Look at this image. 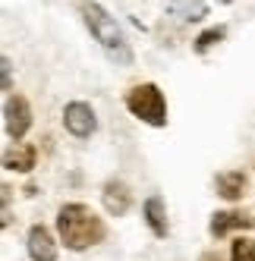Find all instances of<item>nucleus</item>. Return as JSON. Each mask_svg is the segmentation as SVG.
<instances>
[{
  "label": "nucleus",
  "instance_id": "5",
  "mask_svg": "<svg viewBox=\"0 0 255 261\" xmlns=\"http://www.w3.org/2000/svg\"><path fill=\"white\" fill-rule=\"evenodd\" d=\"M4 126H7V136L13 142H19L32 129V107H29L26 98H19V95L7 98V104H4Z\"/></svg>",
  "mask_w": 255,
  "mask_h": 261
},
{
  "label": "nucleus",
  "instance_id": "15",
  "mask_svg": "<svg viewBox=\"0 0 255 261\" xmlns=\"http://www.w3.org/2000/svg\"><path fill=\"white\" fill-rule=\"evenodd\" d=\"M0 72H4V91H13V60L10 57L0 60Z\"/></svg>",
  "mask_w": 255,
  "mask_h": 261
},
{
  "label": "nucleus",
  "instance_id": "14",
  "mask_svg": "<svg viewBox=\"0 0 255 261\" xmlns=\"http://www.w3.org/2000/svg\"><path fill=\"white\" fill-rule=\"evenodd\" d=\"M230 258H233V261H255V242H252V239H236Z\"/></svg>",
  "mask_w": 255,
  "mask_h": 261
},
{
  "label": "nucleus",
  "instance_id": "12",
  "mask_svg": "<svg viewBox=\"0 0 255 261\" xmlns=\"http://www.w3.org/2000/svg\"><path fill=\"white\" fill-rule=\"evenodd\" d=\"M145 223L151 227V233L158 239L167 236V211H164V198L161 195H151L145 201Z\"/></svg>",
  "mask_w": 255,
  "mask_h": 261
},
{
  "label": "nucleus",
  "instance_id": "11",
  "mask_svg": "<svg viewBox=\"0 0 255 261\" xmlns=\"http://www.w3.org/2000/svg\"><path fill=\"white\" fill-rule=\"evenodd\" d=\"M214 186H217V195L227 198V201H236L243 198V189H246V173L243 170H224L214 176Z\"/></svg>",
  "mask_w": 255,
  "mask_h": 261
},
{
  "label": "nucleus",
  "instance_id": "17",
  "mask_svg": "<svg viewBox=\"0 0 255 261\" xmlns=\"http://www.w3.org/2000/svg\"><path fill=\"white\" fill-rule=\"evenodd\" d=\"M217 4H230V0H217Z\"/></svg>",
  "mask_w": 255,
  "mask_h": 261
},
{
  "label": "nucleus",
  "instance_id": "2",
  "mask_svg": "<svg viewBox=\"0 0 255 261\" xmlns=\"http://www.w3.org/2000/svg\"><path fill=\"white\" fill-rule=\"evenodd\" d=\"M79 10H82V19H85L88 32L95 35V41L107 50V57L117 60V63H133V50H130V44H126V38H123V32H120L114 16L104 7H98V4H82Z\"/></svg>",
  "mask_w": 255,
  "mask_h": 261
},
{
  "label": "nucleus",
  "instance_id": "4",
  "mask_svg": "<svg viewBox=\"0 0 255 261\" xmlns=\"http://www.w3.org/2000/svg\"><path fill=\"white\" fill-rule=\"evenodd\" d=\"M63 126H66L69 136L88 139V136L98 129V117H95L92 104H85V101H69V104L63 107Z\"/></svg>",
  "mask_w": 255,
  "mask_h": 261
},
{
  "label": "nucleus",
  "instance_id": "7",
  "mask_svg": "<svg viewBox=\"0 0 255 261\" xmlns=\"http://www.w3.org/2000/svg\"><path fill=\"white\" fill-rule=\"evenodd\" d=\"M29 258L32 261H57V242H54L50 230L35 223L29 230Z\"/></svg>",
  "mask_w": 255,
  "mask_h": 261
},
{
  "label": "nucleus",
  "instance_id": "6",
  "mask_svg": "<svg viewBox=\"0 0 255 261\" xmlns=\"http://www.w3.org/2000/svg\"><path fill=\"white\" fill-rule=\"evenodd\" d=\"M101 201H104L107 214H114V217H123L126 211H130V204H133L130 186H126L123 179H107V182H104V192H101Z\"/></svg>",
  "mask_w": 255,
  "mask_h": 261
},
{
  "label": "nucleus",
  "instance_id": "10",
  "mask_svg": "<svg viewBox=\"0 0 255 261\" xmlns=\"http://www.w3.org/2000/svg\"><path fill=\"white\" fill-rule=\"evenodd\" d=\"M167 13L176 16L180 22H202L208 16L205 0H167Z\"/></svg>",
  "mask_w": 255,
  "mask_h": 261
},
{
  "label": "nucleus",
  "instance_id": "16",
  "mask_svg": "<svg viewBox=\"0 0 255 261\" xmlns=\"http://www.w3.org/2000/svg\"><path fill=\"white\" fill-rule=\"evenodd\" d=\"M0 192H4V220H0V223H4V227H10V220H13V214H10V186H4V189H0Z\"/></svg>",
  "mask_w": 255,
  "mask_h": 261
},
{
  "label": "nucleus",
  "instance_id": "9",
  "mask_svg": "<svg viewBox=\"0 0 255 261\" xmlns=\"http://www.w3.org/2000/svg\"><path fill=\"white\" fill-rule=\"evenodd\" d=\"M35 161H38V148L35 145H16V148H7L4 151V167L7 170H16V173H29Z\"/></svg>",
  "mask_w": 255,
  "mask_h": 261
},
{
  "label": "nucleus",
  "instance_id": "3",
  "mask_svg": "<svg viewBox=\"0 0 255 261\" xmlns=\"http://www.w3.org/2000/svg\"><path fill=\"white\" fill-rule=\"evenodd\" d=\"M126 107H130V114L142 123L148 126H167V98H164V91L155 85V82H142L136 88H130V95H126Z\"/></svg>",
  "mask_w": 255,
  "mask_h": 261
},
{
  "label": "nucleus",
  "instance_id": "8",
  "mask_svg": "<svg viewBox=\"0 0 255 261\" xmlns=\"http://www.w3.org/2000/svg\"><path fill=\"white\" fill-rule=\"evenodd\" d=\"M249 230V227H255V220L252 217H246L243 211H217L214 217H211V236H227L230 230Z\"/></svg>",
  "mask_w": 255,
  "mask_h": 261
},
{
  "label": "nucleus",
  "instance_id": "13",
  "mask_svg": "<svg viewBox=\"0 0 255 261\" xmlns=\"http://www.w3.org/2000/svg\"><path fill=\"white\" fill-rule=\"evenodd\" d=\"M224 25H217V29H208V32H202V35H198V38H195V44H192V50L195 54H205L208 47H214V44H221L224 41Z\"/></svg>",
  "mask_w": 255,
  "mask_h": 261
},
{
  "label": "nucleus",
  "instance_id": "1",
  "mask_svg": "<svg viewBox=\"0 0 255 261\" xmlns=\"http://www.w3.org/2000/svg\"><path fill=\"white\" fill-rule=\"evenodd\" d=\"M57 230H60V239L63 246L72 249V252H82L88 246H98L104 239V223L101 217L88 208V204H63L60 214H57Z\"/></svg>",
  "mask_w": 255,
  "mask_h": 261
}]
</instances>
